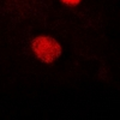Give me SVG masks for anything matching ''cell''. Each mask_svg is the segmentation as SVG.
I'll list each match as a JSON object with an SVG mask.
<instances>
[{"mask_svg": "<svg viewBox=\"0 0 120 120\" xmlns=\"http://www.w3.org/2000/svg\"><path fill=\"white\" fill-rule=\"evenodd\" d=\"M33 51L43 63H52L61 55V47L54 38L48 36H38L33 40Z\"/></svg>", "mask_w": 120, "mask_h": 120, "instance_id": "1", "label": "cell"}, {"mask_svg": "<svg viewBox=\"0 0 120 120\" xmlns=\"http://www.w3.org/2000/svg\"><path fill=\"white\" fill-rule=\"evenodd\" d=\"M63 3H65V4H67V5H77L79 1H81V0H61Z\"/></svg>", "mask_w": 120, "mask_h": 120, "instance_id": "2", "label": "cell"}]
</instances>
